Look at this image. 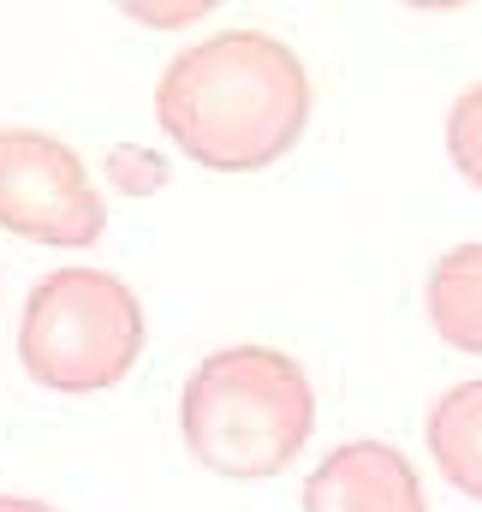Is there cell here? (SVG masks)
<instances>
[{
	"instance_id": "1",
	"label": "cell",
	"mask_w": 482,
	"mask_h": 512,
	"mask_svg": "<svg viewBox=\"0 0 482 512\" xmlns=\"http://www.w3.org/2000/svg\"><path fill=\"white\" fill-rule=\"evenodd\" d=\"M316 90L298 48L274 30H215L179 48L155 84V126L209 173H262L298 149Z\"/></svg>"
},
{
	"instance_id": "2",
	"label": "cell",
	"mask_w": 482,
	"mask_h": 512,
	"mask_svg": "<svg viewBox=\"0 0 482 512\" xmlns=\"http://www.w3.org/2000/svg\"><path fill=\"white\" fill-rule=\"evenodd\" d=\"M179 435L209 477H280L316 435V387L280 346H221L179 387Z\"/></svg>"
},
{
	"instance_id": "3",
	"label": "cell",
	"mask_w": 482,
	"mask_h": 512,
	"mask_svg": "<svg viewBox=\"0 0 482 512\" xmlns=\"http://www.w3.org/2000/svg\"><path fill=\"white\" fill-rule=\"evenodd\" d=\"M149 346L137 292L108 268H54L18 316V364L48 393H108Z\"/></svg>"
},
{
	"instance_id": "4",
	"label": "cell",
	"mask_w": 482,
	"mask_h": 512,
	"mask_svg": "<svg viewBox=\"0 0 482 512\" xmlns=\"http://www.w3.org/2000/svg\"><path fill=\"white\" fill-rule=\"evenodd\" d=\"M0 233L54 251H84L108 233L102 185L66 137L0 126Z\"/></svg>"
},
{
	"instance_id": "5",
	"label": "cell",
	"mask_w": 482,
	"mask_h": 512,
	"mask_svg": "<svg viewBox=\"0 0 482 512\" xmlns=\"http://www.w3.org/2000/svg\"><path fill=\"white\" fill-rule=\"evenodd\" d=\"M304 512H429V489L417 465L393 441H340L310 477Z\"/></svg>"
},
{
	"instance_id": "6",
	"label": "cell",
	"mask_w": 482,
	"mask_h": 512,
	"mask_svg": "<svg viewBox=\"0 0 482 512\" xmlns=\"http://www.w3.org/2000/svg\"><path fill=\"white\" fill-rule=\"evenodd\" d=\"M423 441H429L435 471H441L465 501H482V376L453 382L435 405H429Z\"/></svg>"
},
{
	"instance_id": "7",
	"label": "cell",
	"mask_w": 482,
	"mask_h": 512,
	"mask_svg": "<svg viewBox=\"0 0 482 512\" xmlns=\"http://www.w3.org/2000/svg\"><path fill=\"white\" fill-rule=\"evenodd\" d=\"M423 304H429V328L441 334V346L482 358V245H453L435 256L423 280Z\"/></svg>"
},
{
	"instance_id": "8",
	"label": "cell",
	"mask_w": 482,
	"mask_h": 512,
	"mask_svg": "<svg viewBox=\"0 0 482 512\" xmlns=\"http://www.w3.org/2000/svg\"><path fill=\"white\" fill-rule=\"evenodd\" d=\"M447 155H453V167L482 191V84L459 90L453 108H447Z\"/></svg>"
},
{
	"instance_id": "9",
	"label": "cell",
	"mask_w": 482,
	"mask_h": 512,
	"mask_svg": "<svg viewBox=\"0 0 482 512\" xmlns=\"http://www.w3.org/2000/svg\"><path fill=\"white\" fill-rule=\"evenodd\" d=\"M102 179H114L125 197H155L161 179H167V161L155 149H131V143H114L108 161H102Z\"/></svg>"
},
{
	"instance_id": "10",
	"label": "cell",
	"mask_w": 482,
	"mask_h": 512,
	"mask_svg": "<svg viewBox=\"0 0 482 512\" xmlns=\"http://www.w3.org/2000/svg\"><path fill=\"white\" fill-rule=\"evenodd\" d=\"M125 18H137V24H161V30H185V24L209 18V6H203V0H191V6H125Z\"/></svg>"
},
{
	"instance_id": "11",
	"label": "cell",
	"mask_w": 482,
	"mask_h": 512,
	"mask_svg": "<svg viewBox=\"0 0 482 512\" xmlns=\"http://www.w3.org/2000/svg\"><path fill=\"white\" fill-rule=\"evenodd\" d=\"M0 512H54L48 501H30V495H0Z\"/></svg>"
}]
</instances>
